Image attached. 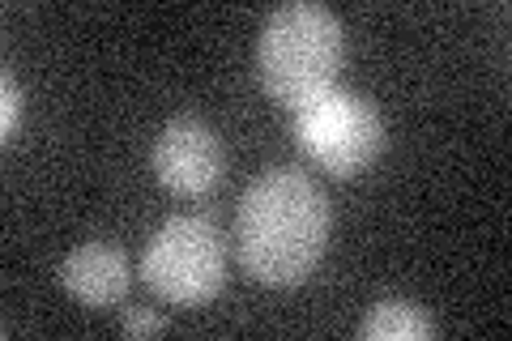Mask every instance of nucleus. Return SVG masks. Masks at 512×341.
Segmentation results:
<instances>
[{
    "label": "nucleus",
    "mask_w": 512,
    "mask_h": 341,
    "mask_svg": "<svg viewBox=\"0 0 512 341\" xmlns=\"http://www.w3.org/2000/svg\"><path fill=\"white\" fill-rule=\"evenodd\" d=\"M333 209L316 180L274 167L252 180L235 209V252L252 282L269 290L303 286L329 252Z\"/></svg>",
    "instance_id": "f257e3e1"
},
{
    "label": "nucleus",
    "mask_w": 512,
    "mask_h": 341,
    "mask_svg": "<svg viewBox=\"0 0 512 341\" xmlns=\"http://www.w3.org/2000/svg\"><path fill=\"white\" fill-rule=\"evenodd\" d=\"M346 60V35L338 13L312 0H291L274 9L256 35V77L261 90L282 107H303L338 86Z\"/></svg>",
    "instance_id": "f03ea898"
},
{
    "label": "nucleus",
    "mask_w": 512,
    "mask_h": 341,
    "mask_svg": "<svg viewBox=\"0 0 512 341\" xmlns=\"http://www.w3.org/2000/svg\"><path fill=\"white\" fill-rule=\"evenodd\" d=\"M141 282L163 303L201 307L227 286V243L201 214L167 218L141 252Z\"/></svg>",
    "instance_id": "7ed1b4c3"
},
{
    "label": "nucleus",
    "mask_w": 512,
    "mask_h": 341,
    "mask_svg": "<svg viewBox=\"0 0 512 341\" xmlns=\"http://www.w3.org/2000/svg\"><path fill=\"white\" fill-rule=\"evenodd\" d=\"M295 141L325 175L355 180V175L372 171L389 137H384V120L372 99L333 86L295 107Z\"/></svg>",
    "instance_id": "20e7f679"
},
{
    "label": "nucleus",
    "mask_w": 512,
    "mask_h": 341,
    "mask_svg": "<svg viewBox=\"0 0 512 341\" xmlns=\"http://www.w3.org/2000/svg\"><path fill=\"white\" fill-rule=\"evenodd\" d=\"M154 180L175 197H205L214 192L222 171H227V145L205 120L175 116L163 124L150 150Z\"/></svg>",
    "instance_id": "39448f33"
},
{
    "label": "nucleus",
    "mask_w": 512,
    "mask_h": 341,
    "mask_svg": "<svg viewBox=\"0 0 512 341\" xmlns=\"http://www.w3.org/2000/svg\"><path fill=\"white\" fill-rule=\"evenodd\" d=\"M60 286L86 307H116L133 286V269L116 243H82L60 261Z\"/></svg>",
    "instance_id": "423d86ee"
},
{
    "label": "nucleus",
    "mask_w": 512,
    "mask_h": 341,
    "mask_svg": "<svg viewBox=\"0 0 512 341\" xmlns=\"http://www.w3.org/2000/svg\"><path fill=\"white\" fill-rule=\"evenodd\" d=\"M440 329L431 312L423 303L402 299V295H389L367 307V316L359 324V337L363 341H431Z\"/></svg>",
    "instance_id": "0eeeda50"
},
{
    "label": "nucleus",
    "mask_w": 512,
    "mask_h": 341,
    "mask_svg": "<svg viewBox=\"0 0 512 341\" xmlns=\"http://www.w3.org/2000/svg\"><path fill=\"white\" fill-rule=\"evenodd\" d=\"M0 99H5V107H0V137H5V145H13L18 141V128H22V111H26V94L18 81H13V73L0 77Z\"/></svg>",
    "instance_id": "6e6552de"
},
{
    "label": "nucleus",
    "mask_w": 512,
    "mask_h": 341,
    "mask_svg": "<svg viewBox=\"0 0 512 341\" xmlns=\"http://www.w3.org/2000/svg\"><path fill=\"white\" fill-rule=\"evenodd\" d=\"M120 329L124 337H158V333H167V316H158L154 307H133V312H124Z\"/></svg>",
    "instance_id": "1a4fd4ad"
}]
</instances>
